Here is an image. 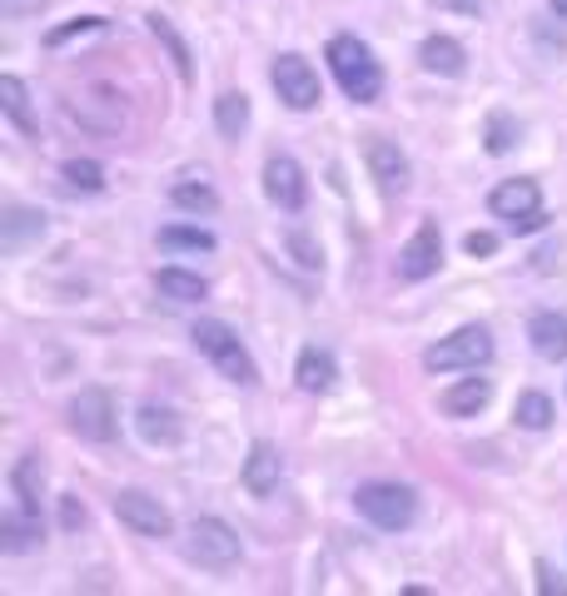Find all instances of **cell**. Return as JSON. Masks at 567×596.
<instances>
[{
  "label": "cell",
  "mask_w": 567,
  "mask_h": 596,
  "mask_svg": "<svg viewBox=\"0 0 567 596\" xmlns=\"http://www.w3.org/2000/svg\"><path fill=\"white\" fill-rule=\"evenodd\" d=\"M40 487H46V462H40L36 453H25L21 462L11 468V492H15V503H21L25 512H40Z\"/></svg>",
  "instance_id": "cell-19"
},
{
  "label": "cell",
  "mask_w": 567,
  "mask_h": 596,
  "mask_svg": "<svg viewBox=\"0 0 567 596\" xmlns=\"http://www.w3.org/2000/svg\"><path fill=\"white\" fill-rule=\"evenodd\" d=\"M284 478V462H279V447L274 443H254L244 457V487L254 492V497H269L274 487H279Z\"/></svg>",
  "instance_id": "cell-14"
},
{
  "label": "cell",
  "mask_w": 567,
  "mask_h": 596,
  "mask_svg": "<svg viewBox=\"0 0 567 596\" xmlns=\"http://www.w3.org/2000/svg\"><path fill=\"white\" fill-rule=\"evenodd\" d=\"M329 65H333V80L343 85V94L358 100V105H374L378 94H383V71H378L374 50H368L358 36H333L329 40Z\"/></svg>",
  "instance_id": "cell-1"
},
{
  "label": "cell",
  "mask_w": 567,
  "mask_h": 596,
  "mask_svg": "<svg viewBox=\"0 0 567 596\" xmlns=\"http://www.w3.org/2000/svg\"><path fill=\"white\" fill-rule=\"evenodd\" d=\"M264 194L279 204V210L299 214L308 199V185H304V169H299L289 154H269V164H264Z\"/></svg>",
  "instance_id": "cell-11"
},
{
  "label": "cell",
  "mask_w": 567,
  "mask_h": 596,
  "mask_svg": "<svg viewBox=\"0 0 567 596\" xmlns=\"http://www.w3.org/2000/svg\"><path fill=\"white\" fill-rule=\"evenodd\" d=\"M135 428H140V438L150 447H175L179 438H185V422H179V413L175 408H154V403H144V408H140Z\"/></svg>",
  "instance_id": "cell-18"
},
{
  "label": "cell",
  "mask_w": 567,
  "mask_h": 596,
  "mask_svg": "<svg viewBox=\"0 0 567 596\" xmlns=\"http://www.w3.org/2000/svg\"><path fill=\"white\" fill-rule=\"evenodd\" d=\"M65 179H71V189H85V194L105 189V169L94 160H65Z\"/></svg>",
  "instance_id": "cell-28"
},
{
  "label": "cell",
  "mask_w": 567,
  "mask_h": 596,
  "mask_svg": "<svg viewBox=\"0 0 567 596\" xmlns=\"http://www.w3.org/2000/svg\"><path fill=\"white\" fill-rule=\"evenodd\" d=\"M528 343H532V353L538 358H547V363H563L567 358V314H532V324H528Z\"/></svg>",
  "instance_id": "cell-13"
},
{
  "label": "cell",
  "mask_w": 567,
  "mask_h": 596,
  "mask_svg": "<svg viewBox=\"0 0 567 596\" xmlns=\"http://www.w3.org/2000/svg\"><path fill=\"white\" fill-rule=\"evenodd\" d=\"M160 244L165 249H214V234L210 229H189V224H169V229H160Z\"/></svg>",
  "instance_id": "cell-27"
},
{
  "label": "cell",
  "mask_w": 567,
  "mask_h": 596,
  "mask_svg": "<svg viewBox=\"0 0 567 596\" xmlns=\"http://www.w3.org/2000/svg\"><path fill=\"white\" fill-rule=\"evenodd\" d=\"M538 576H543V582H538V592H557V596H567V582H557V576L547 572V567H538Z\"/></svg>",
  "instance_id": "cell-34"
},
{
  "label": "cell",
  "mask_w": 567,
  "mask_h": 596,
  "mask_svg": "<svg viewBox=\"0 0 567 596\" xmlns=\"http://www.w3.org/2000/svg\"><path fill=\"white\" fill-rule=\"evenodd\" d=\"M354 507L374 527H383V532H403L418 512V497L408 487H399V482H364V487L354 492Z\"/></svg>",
  "instance_id": "cell-4"
},
{
  "label": "cell",
  "mask_w": 567,
  "mask_h": 596,
  "mask_svg": "<svg viewBox=\"0 0 567 596\" xmlns=\"http://www.w3.org/2000/svg\"><path fill=\"white\" fill-rule=\"evenodd\" d=\"M5 5H21V0H5Z\"/></svg>",
  "instance_id": "cell-37"
},
{
  "label": "cell",
  "mask_w": 567,
  "mask_h": 596,
  "mask_svg": "<svg viewBox=\"0 0 567 596\" xmlns=\"http://www.w3.org/2000/svg\"><path fill=\"white\" fill-rule=\"evenodd\" d=\"M513 144H518V119L513 115H488V154H508Z\"/></svg>",
  "instance_id": "cell-26"
},
{
  "label": "cell",
  "mask_w": 567,
  "mask_h": 596,
  "mask_svg": "<svg viewBox=\"0 0 567 596\" xmlns=\"http://www.w3.org/2000/svg\"><path fill=\"white\" fill-rule=\"evenodd\" d=\"M150 30H154V36H160V40H165V46H169V55H175L179 75H185V80H189V50H185V40L175 36V25H169L165 15H150Z\"/></svg>",
  "instance_id": "cell-29"
},
{
  "label": "cell",
  "mask_w": 567,
  "mask_h": 596,
  "mask_svg": "<svg viewBox=\"0 0 567 596\" xmlns=\"http://www.w3.org/2000/svg\"><path fill=\"white\" fill-rule=\"evenodd\" d=\"M115 517L125 527H130L135 537H169V507H160V497H150V492H119L115 497Z\"/></svg>",
  "instance_id": "cell-9"
},
{
  "label": "cell",
  "mask_w": 567,
  "mask_h": 596,
  "mask_svg": "<svg viewBox=\"0 0 567 596\" xmlns=\"http://www.w3.org/2000/svg\"><path fill=\"white\" fill-rule=\"evenodd\" d=\"M189 557L200 561V567H214V572L235 567V561H239L235 527L219 522V517H200V522L189 527Z\"/></svg>",
  "instance_id": "cell-6"
},
{
  "label": "cell",
  "mask_w": 567,
  "mask_h": 596,
  "mask_svg": "<svg viewBox=\"0 0 567 596\" xmlns=\"http://www.w3.org/2000/svg\"><path fill=\"white\" fill-rule=\"evenodd\" d=\"M488 397H493V383H488V378H463V383L438 393V408L449 413V418H472L478 408H488Z\"/></svg>",
  "instance_id": "cell-15"
},
{
  "label": "cell",
  "mask_w": 567,
  "mask_h": 596,
  "mask_svg": "<svg viewBox=\"0 0 567 596\" xmlns=\"http://www.w3.org/2000/svg\"><path fill=\"white\" fill-rule=\"evenodd\" d=\"M418 60H424L428 75H449V80H458V75L468 71V55H463V46L453 36H428L424 46H418Z\"/></svg>",
  "instance_id": "cell-16"
},
{
  "label": "cell",
  "mask_w": 567,
  "mask_h": 596,
  "mask_svg": "<svg viewBox=\"0 0 567 596\" xmlns=\"http://www.w3.org/2000/svg\"><path fill=\"white\" fill-rule=\"evenodd\" d=\"M364 154H368V175L378 179V189H383V194H403V189H408V160H403V150L393 140L374 135Z\"/></svg>",
  "instance_id": "cell-12"
},
{
  "label": "cell",
  "mask_w": 567,
  "mask_h": 596,
  "mask_svg": "<svg viewBox=\"0 0 567 596\" xmlns=\"http://www.w3.org/2000/svg\"><path fill=\"white\" fill-rule=\"evenodd\" d=\"M294 378H299V388H304V393H329L333 378H339V363H333V353H329V348L308 343V348L299 353Z\"/></svg>",
  "instance_id": "cell-17"
},
{
  "label": "cell",
  "mask_w": 567,
  "mask_h": 596,
  "mask_svg": "<svg viewBox=\"0 0 567 596\" xmlns=\"http://www.w3.org/2000/svg\"><path fill=\"white\" fill-rule=\"evenodd\" d=\"M0 547H5V551L40 547V512H25V507H15V512L0 517Z\"/></svg>",
  "instance_id": "cell-20"
},
{
  "label": "cell",
  "mask_w": 567,
  "mask_h": 596,
  "mask_svg": "<svg viewBox=\"0 0 567 596\" xmlns=\"http://www.w3.org/2000/svg\"><path fill=\"white\" fill-rule=\"evenodd\" d=\"M0 110L15 119L21 135H36V115H30V100H25V85L15 75H0Z\"/></svg>",
  "instance_id": "cell-24"
},
{
  "label": "cell",
  "mask_w": 567,
  "mask_h": 596,
  "mask_svg": "<svg viewBox=\"0 0 567 596\" xmlns=\"http://www.w3.org/2000/svg\"><path fill=\"white\" fill-rule=\"evenodd\" d=\"M274 90H279V100L289 110H314L324 100L319 90V75H314V65H308L304 55H279L274 60V71H269Z\"/></svg>",
  "instance_id": "cell-7"
},
{
  "label": "cell",
  "mask_w": 567,
  "mask_h": 596,
  "mask_svg": "<svg viewBox=\"0 0 567 596\" xmlns=\"http://www.w3.org/2000/svg\"><path fill=\"white\" fill-rule=\"evenodd\" d=\"M90 30H105V21H100V15H85V21L65 25V30H50V36H46V46H50V50H60V46H65V40L90 36Z\"/></svg>",
  "instance_id": "cell-31"
},
{
  "label": "cell",
  "mask_w": 567,
  "mask_h": 596,
  "mask_svg": "<svg viewBox=\"0 0 567 596\" xmlns=\"http://www.w3.org/2000/svg\"><path fill=\"white\" fill-rule=\"evenodd\" d=\"M175 204H179V210H204V214H210L219 199H214L210 185H175Z\"/></svg>",
  "instance_id": "cell-30"
},
{
  "label": "cell",
  "mask_w": 567,
  "mask_h": 596,
  "mask_svg": "<svg viewBox=\"0 0 567 596\" xmlns=\"http://www.w3.org/2000/svg\"><path fill=\"white\" fill-rule=\"evenodd\" d=\"M40 234H46V219L30 210H11L0 219V249H5V254H15L25 239H40Z\"/></svg>",
  "instance_id": "cell-22"
},
{
  "label": "cell",
  "mask_w": 567,
  "mask_h": 596,
  "mask_svg": "<svg viewBox=\"0 0 567 596\" xmlns=\"http://www.w3.org/2000/svg\"><path fill=\"white\" fill-rule=\"evenodd\" d=\"M189 339H194V348H200L204 358H210L225 378H235V383H244V388L260 383V368H254V358H249L244 343H239L235 333H229V328L219 324V318H200Z\"/></svg>",
  "instance_id": "cell-2"
},
{
  "label": "cell",
  "mask_w": 567,
  "mask_h": 596,
  "mask_svg": "<svg viewBox=\"0 0 567 596\" xmlns=\"http://www.w3.org/2000/svg\"><path fill=\"white\" fill-rule=\"evenodd\" d=\"M488 358H493V333H488L483 324H468V328H458V333H449V339H438L433 348L424 353V368L428 373H458V368L478 373Z\"/></svg>",
  "instance_id": "cell-3"
},
{
  "label": "cell",
  "mask_w": 567,
  "mask_h": 596,
  "mask_svg": "<svg viewBox=\"0 0 567 596\" xmlns=\"http://www.w3.org/2000/svg\"><path fill=\"white\" fill-rule=\"evenodd\" d=\"M71 428L85 438V443H110L115 438V397L105 388H85L80 397L71 403Z\"/></svg>",
  "instance_id": "cell-8"
},
{
  "label": "cell",
  "mask_w": 567,
  "mask_h": 596,
  "mask_svg": "<svg viewBox=\"0 0 567 596\" xmlns=\"http://www.w3.org/2000/svg\"><path fill=\"white\" fill-rule=\"evenodd\" d=\"M214 125H219L225 140H239L249 129V94H239V90L219 94V100H214Z\"/></svg>",
  "instance_id": "cell-23"
},
{
  "label": "cell",
  "mask_w": 567,
  "mask_h": 596,
  "mask_svg": "<svg viewBox=\"0 0 567 596\" xmlns=\"http://www.w3.org/2000/svg\"><path fill=\"white\" fill-rule=\"evenodd\" d=\"M463 249H468L472 258H488V254H497V234H488V229H472V234L463 239Z\"/></svg>",
  "instance_id": "cell-32"
},
{
  "label": "cell",
  "mask_w": 567,
  "mask_h": 596,
  "mask_svg": "<svg viewBox=\"0 0 567 596\" xmlns=\"http://www.w3.org/2000/svg\"><path fill=\"white\" fill-rule=\"evenodd\" d=\"M85 522V507H80V497H60V527H80Z\"/></svg>",
  "instance_id": "cell-33"
},
{
  "label": "cell",
  "mask_w": 567,
  "mask_h": 596,
  "mask_svg": "<svg viewBox=\"0 0 567 596\" xmlns=\"http://www.w3.org/2000/svg\"><path fill=\"white\" fill-rule=\"evenodd\" d=\"M154 289L165 293L169 304H200L204 293H210V283H204L200 274H185V269H160L154 274Z\"/></svg>",
  "instance_id": "cell-21"
},
{
  "label": "cell",
  "mask_w": 567,
  "mask_h": 596,
  "mask_svg": "<svg viewBox=\"0 0 567 596\" xmlns=\"http://www.w3.org/2000/svg\"><path fill=\"white\" fill-rule=\"evenodd\" d=\"M438 264H443V234H438L433 219H424L418 224V234L408 239L403 254H399V279L418 283V279H428V274H438Z\"/></svg>",
  "instance_id": "cell-10"
},
{
  "label": "cell",
  "mask_w": 567,
  "mask_h": 596,
  "mask_svg": "<svg viewBox=\"0 0 567 596\" xmlns=\"http://www.w3.org/2000/svg\"><path fill=\"white\" fill-rule=\"evenodd\" d=\"M513 418H518L528 433H543L547 422H553V397L547 393H522L518 403H513Z\"/></svg>",
  "instance_id": "cell-25"
},
{
  "label": "cell",
  "mask_w": 567,
  "mask_h": 596,
  "mask_svg": "<svg viewBox=\"0 0 567 596\" xmlns=\"http://www.w3.org/2000/svg\"><path fill=\"white\" fill-rule=\"evenodd\" d=\"M433 5H453V11H468V15H483V0H433Z\"/></svg>",
  "instance_id": "cell-35"
},
{
  "label": "cell",
  "mask_w": 567,
  "mask_h": 596,
  "mask_svg": "<svg viewBox=\"0 0 567 596\" xmlns=\"http://www.w3.org/2000/svg\"><path fill=\"white\" fill-rule=\"evenodd\" d=\"M553 15L557 21H567V0H553Z\"/></svg>",
  "instance_id": "cell-36"
},
{
  "label": "cell",
  "mask_w": 567,
  "mask_h": 596,
  "mask_svg": "<svg viewBox=\"0 0 567 596\" xmlns=\"http://www.w3.org/2000/svg\"><path fill=\"white\" fill-rule=\"evenodd\" d=\"M488 210H493L497 219H508L518 234H532V229H543L547 224L538 179H503V185L488 194Z\"/></svg>",
  "instance_id": "cell-5"
}]
</instances>
